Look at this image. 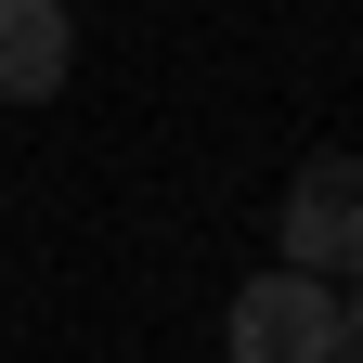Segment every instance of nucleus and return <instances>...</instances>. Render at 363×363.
Masks as SVG:
<instances>
[{"label": "nucleus", "mask_w": 363, "mask_h": 363, "mask_svg": "<svg viewBox=\"0 0 363 363\" xmlns=\"http://www.w3.org/2000/svg\"><path fill=\"white\" fill-rule=\"evenodd\" d=\"M272 247H286L298 272H363V156H311V169L286 182Z\"/></svg>", "instance_id": "f03ea898"}, {"label": "nucleus", "mask_w": 363, "mask_h": 363, "mask_svg": "<svg viewBox=\"0 0 363 363\" xmlns=\"http://www.w3.org/2000/svg\"><path fill=\"white\" fill-rule=\"evenodd\" d=\"M337 350L363 363V272H337Z\"/></svg>", "instance_id": "20e7f679"}, {"label": "nucleus", "mask_w": 363, "mask_h": 363, "mask_svg": "<svg viewBox=\"0 0 363 363\" xmlns=\"http://www.w3.org/2000/svg\"><path fill=\"white\" fill-rule=\"evenodd\" d=\"M65 78H78V26H65V0H0V91H13V104H52Z\"/></svg>", "instance_id": "7ed1b4c3"}, {"label": "nucleus", "mask_w": 363, "mask_h": 363, "mask_svg": "<svg viewBox=\"0 0 363 363\" xmlns=\"http://www.w3.org/2000/svg\"><path fill=\"white\" fill-rule=\"evenodd\" d=\"M220 363H350L337 350V272L272 259L220 298Z\"/></svg>", "instance_id": "f257e3e1"}]
</instances>
